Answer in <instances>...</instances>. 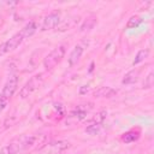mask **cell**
<instances>
[{
  "label": "cell",
  "instance_id": "obj_16",
  "mask_svg": "<svg viewBox=\"0 0 154 154\" xmlns=\"http://www.w3.org/2000/svg\"><path fill=\"white\" fill-rule=\"evenodd\" d=\"M148 55H149V49H141V51H138L136 57H135V59H134V61H132V65H137V64L144 61L148 58Z\"/></svg>",
  "mask_w": 154,
  "mask_h": 154
},
{
  "label": "cell",
  "instance_id": "obj_21",
  "mask_svg": "<svg viewBox=\"0 0 154 154\" xmlns=\"http://www.w3.org/2000/svg\"><path fill=\"white\" fill-rule=\"evenodd\" d=\"M0 154H8V152H7V148L5 147V148H2L1 150H0Z\"/></svg>",
  "mask_w": 154,
  "mask_h": 154
},
{
  "label": "cell",
  "instance_id": "obj_2",
  "mask_svg": "<svg viewBox=\"0 0 154 154\" xmlns=\"http://www.w3.org/2000/svg\"><path fill=\"white\" fill-rule=\"evenodd\" d=\"M45 79H46V77H45L43 73H37V75L32 76V77L24 84V87H22V89L19 90V96H20L22 99H25V97L30 96L35 90H37V89L43 84Z\"/></svg>",
  "mask_w": 154,
  "mask_h": 154
},
{
  "label": "cell",
  "instance_id": "obj_3",
  "mask_svg": "<svg viewBox=\"0 0 154 154\" xmlns=\"http://www.w3.org/2000/svg\"><path fill=\"white\" fill-rule=\"evenodd\" d=\"M65 52H66V48L64 45L61 46H58L55 47L51 53H48V55L43 60V66L46 70H52L54 69L64 58L65 55Z\"/></svg>",
  "mask_w": 154,
  "mask_h": 154
},
{
  "label": "cell",
  "instance_id": "obj_4",
  "mask_svg": "<svg viewBox=\"0 0 154 154\" xmlns=\"http://www.w3.org/2000/svg\"><path fill=\"white\" fill-rule=\"evenodd\" d=\"M17 87H18V77L16 75H12L7 82L5 83L1 93H0V102H6L13 96L14 91L17 90Z\"/></svg>",
  "mask_w": 154,
  "mask_h": 154
},
{
  "label": "cell",
  "instance_id": "obj_1",
  "mask_svg": "<svg viewBox=\"0 0 154 154\" xmlns=\"http://www.w3.org/2000/svg\"><path fill=\"white\" fill-rule=\"evenodd\" d=\"M36 140H37L36 135L23 134L20 136H17L8 143V146H6L7 152L8 154H19L29 148H32L36 144Z\"/></svg>",
  "mask_w": 154,
  "mask_h": 154
},
{
  "label": "cell",
  "instance_id": "obj_14",
  "mask_svg": "<svg viewBox=\"0 0 154 154\" xmlns=\"http://www.w3.org/2000/svg\"><path fill=\"white\" fill-rule=\"evenodd\" d=\"M95 23H96V17H95V16H89V17L83 22V24L81 25L79 30H81V31H88V30H90V29L94 28Z\"/></svg>",
  "mask_w": 154,
  "mask_h": 154
},
{
  "label": "cell",
  "instance_id": "obj_12",
  "mask_svg": "<svg viewBox=\"0 0 154 154\" xmlns=\"http://www.w3.org/2000/svg\"><path fill=\"white\" fill-rule=\"evenodd\" d=\"M36 29H37L36 23H35V22H29V23L20 30V34L23 35L24 38H26V37H30L31 35H34L35 31H36Z\"/></svg>",
  "mask_w": 154,
  "mask_h": 154
},
{
  "label": "cell",
  "instance_id": "obj_17",
  "mask_svg": "<svg viewBox=\"0 0 154 154\" xmlns=\"http://www.w3.org/2000/svg\"><path fill=\"white\" fill-rule=\"evenodd\" d=\"M142 23V18L138 17V16H132L128 23H126V29H134V28H137L140 24Z\"/></svg>",
  "mask_w": 154,
  "mask_h": 154
},
{
  "label": "cell",
  "instance_id": "obj_5",
  "mask_svg": "<svg viewBox=\"0 0 154 154\" xmlns=\"http://www.w3.org/2000/svg\"><path fill=\"white\" fill-rule=\"evenodd\" d=\"M70 147V143L67 141H57V142H51L43 146L38 152L41 154H59L67 149Z\"/></svg>",
  "mask_w": 154,
  "mask_h": 154
},
{
  "label": "cell",
  "instance_id": "obj_9",
  "mask_svg": "<svg viewBox=\"0 0 154 154\" xmlns=\"http://www.w3.org/2000/svg\"><path fill=\"white\" fill-rule=\"evenodd\" d=\"M83 52H84V47H83L82 45H76V46L73 47V49L71 51L70 55H69V65H70V66L76 65L77 61L81 59Z\"/></svg>",
  "mask_w": 154,
  "mask_h": 154
},
{
  "label": "cell",
  "instance_id": "obj_11",
  "mask_svg": "<svg viewBox=\"0 0 154 154\" xmlns=\"http://www.w3.org/2000/svg\"><path fill=\"white\" fill-rule=\"evenodd\" d=\"M138 75H140V70H137V69L136 70H131L128 73H125V76L122 79V83L123 84H132V83H135L137 81Z\"/></svg>",
  "mask_w": 154,
  "mask_h": 154
},
{
  "label": "cell",
  "instance_id": "obj_8",
  "mask_svg": "<svg viewBox=\"0 0 154 154\" xmlns=\"http://www.w3.org/2000/svg\"><path fill=\"white\" fill-rule=\"evenodd\" d=\"M59 22H60V14H59V12H51L49 14H47L43 18L41 30L42 31H47V30L54 29L59 24Z\"/></svg>",
  "mask_w": 154,
  "mask_h": 154
},
{
  "label": "cell",
  "instance_id": "obj_15",
  "mask_svg": "<svg viewBox=\"0 0 154 154\" xmlns=\"http://www.w3.org/2000/svg\"><path fill=\"white\" fill-rule=\"evenodd\" d=\"M106 116H107V111L102 109V111L97 112L96 114H94V117H91L88 122H89L90 124H102V122L105 120Z\"/></svg>",
  "mask_w": 154,
  "mask_h": 154
},
{
  "label": "cell",
  "instance_id": "obj_19",
  "mask_svg": "<svg viewBox=\"0 0 154 154\" xmlns=\"http://www.w3.org/2000/svg\"><path fill=\"white\" fill-rule=\"evenodd\" d=\"M153 84H154V73L150 72V73L146 77V79H144V82H143V88L149 89V88L153 87Z\"/></svg>",
  "mask_w": 154,
  "mask_h": 154
},
{
  "label": "cell",
  "instance_id": "obj_18",
  "mask_svg": "<svg viewBox=\"0 0 154 154\" xmlns=\"http://www.w3.org/2000/svg\"><path fill=\"white\" fill-rule=\"evenodd\" d=\"M102 129V124H90L89 126H87L85 132H88L89 135H97Z\"/></svg>",
  "mask_w": 154,
  "mask_h": 154
},
{
  "label": "cell",
  "instance_id": "obj_20",
  "mask_svg": "<svg viewBox=\"0 0 154 154\" xmlns=\"http://www.w3.org/2000/svg\"><path fill=\"white\" fill-rule=\"evenodd\" d=\"M6 102H0V114H1V112L5 109V107H6Z\"/></svg>",
  "mask_w": 154,
  "mask_h": 154
},
{
  "label": "cell",
  "instance_id": "obj_13",
  "mask_svg": "<svg viewBox=\"0 0 154 154\" xmlns=\"http://www.w3.org/2000/svg\"><path fill=\"white\" fill-rule=\"evenodd\" d=\"M140 137V131L138 130H130L128 132H125L123 136H122V141L125 142V143H131L134 141H136L137 138Z\"/></svg>",
  "mask_w": 154,
  "mask_h": 154
},
{
  "label": "cell",
  "instance_id": "obj_7",
  "mask_svg": "<svg viewBox=\"0 0 154 154\" xmlns=\"http://www.w3.org/2000/svg\"><path fill=\"white\" fill-rule=\"evenodd\" d=\"M23 40H24V37H23V35L20 34V32H17V34H14L11 38H8L2 46H1V49H0V53H8V52H12V51H14L22 42H23Z\"/></svg>",
  "mask_w": 154,
  "mask_h": 154
},
{
  "label": "cell",
  "instance_id": "obj_10",
  "mask_svg": "<svg viewBox=\"0 0 154 154\" xmlns=\"http://www.w3.org/2000/svg\"><path fill=\"white\" fill-rule=\"evenodd\" d=\"M117 94V90L111 87H100L94 91L95 97H112Z\"/></svg>",
  "mask_w": 154,
  "mask_h": 154
},
{
  "label": "cell",
  "instance_id": "obj_6",
  "mask_svg": "<svg viewBox=\"0 0 154 154\" xmlns=\"http://www.w3.org/2000/svg\"><path fill=\"white\" fill-rule=\"evenodd\" d=\"M93 108V103H87V105H79L77 107H75L70 114H69V120H71L72 123L79 122L82 119H84L87 117V113Z\"/></svg>",
  "mask_w": 154,
  "mask_h": 154
}]
</instances>
